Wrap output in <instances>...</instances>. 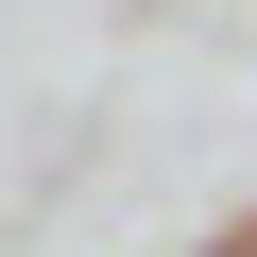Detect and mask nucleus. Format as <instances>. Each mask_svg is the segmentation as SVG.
I'll return each mask as SVG.
<instances>
[{
    "instance_id": "nucleus-1",
    "label": "nucleus",
    "mask_w": 257,
    "mask_h": 257,
    "mask_svg": "<svg viewBox=\"0 0 257 257\" xmlns=\"http://www.w3.org/2000/svg\"><path fill=\"white\" fill-rule=\"evenodd\" d=\"M223 257H257V240H223Z\"/></svg>"
}]
</instances>
